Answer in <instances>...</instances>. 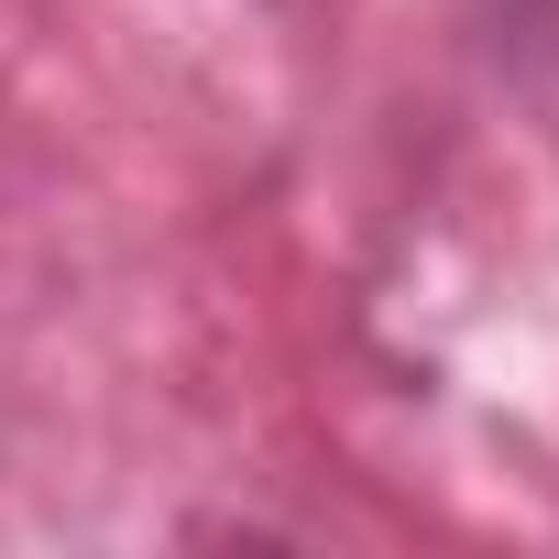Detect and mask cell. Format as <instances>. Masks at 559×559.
Instances as JSON below:
<instances>
[{
  "label": "cell",
  "mask_w": 559,
  "mask_h": 559,
  "mask_svg": "<svg viewBox=\"0 0 559 559\" xmlns=\"http://www.w3.org/2000/svg\"><path fill=\"white\" fill-rule=\"evenodd\" d=\"M515 12H526V23H537V34H559V0H515Z\"/></svg>",
  "instance_id": "cell-1"
}]
</instances>
